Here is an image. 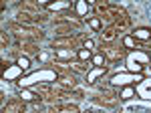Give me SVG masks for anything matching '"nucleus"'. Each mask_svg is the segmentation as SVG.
I'll return each mask as SVG.
<instances>
[{
	"label": "nucleus",
	"instance_id": "obj_1",
	"mask_svg": "<svg viewBox=\"0 0 151 113\" xmlns=\"http://www.w3.org/2000/svg\"><path fill=\"white\" fill-rule=\"evenodd\" d=\"M10 30L16 34V36L22 41V43H24V41H32V43H35L36 38H42V33H40V30H36L35 26H30V24L12 22V24H10Z\"/></svg>",
	"mask_w": 151,
	"mask_h": 113
},
{
	"label": "nucleus",
	"instance_id": "obj_2",
	"mask_svg": "<svg viewBox=\"0 0 151 113\" xmlns=\"http://www.w3.org/2000/svg\"><path fill=\"white\" fill-rule=\"evenodd\" d=\"M101 53H103V56H107L111 63H117V61H121V59L125 56V51H123V49H117V46L109 45V43L101 46Z\"/></svg>",
	"mask_w": 151,
	"mask_h": 113
},
{
	"label": "nucleus",
	"instance_id": "obj_3",
	"mask_svg": "<svg viewBox=\"0 0 151 113\" xmlns=\"http://www.w3.org/2000/svg\"><path fill=\"white\" fill-rule=\"evenodd\" d=\"M26 111V105L22 99H10L2 107V113H24Z\"/></svg>",
	"mask_w": 151,
	"mask_h": 113
},
{
	"label": "nucleus",
	"instance_id": "obj_4",
	"mask_svg": "<svg viewBox=\"0 0 151 113\" xmlns=\"http://www.w3.org/2000/svg\"><path fill=\"white\" fill-rule=\"evenodd\" d=\"M57 83H58V87H63V89H67V91L77 87V79H75L70 73H58Z\"/></svg>",
	"mask_w": 151,
	"mask_h": 113
},
{
	"label": "nucleus",
	"instance_id": "obj_5",
	"mask_svg": "<svg viewBox=\"0 0 151 113\" xmlns=\"http://www.w3.org/2000/svg\"><path fill=\"white\" fill-rule=\"evenodd\" d=\"M48 113H79V107L70 103H60V105H50Z\"/></svg>",
	"mask_w": 151,
	"mask_h": 113
},
{
	"label": "nucleus",
	"instance_id": "obj_6",
	"mask_svg": "<svg viewBox=\"0 0 151 113\" xmlns=\"http://www.w3.org/2000/svg\"><path fill=\"white\" fill-rule=\"evenodd\" d=\"M81 45V41L73 38V36H65V38H55L52 41V46L55 49H60V46H69V49H75V46Z\"/></svg>",
	"mask_w": 151,
	"mask_h": 113
},
{
	"label": "nucleus",
	"instance_id": "obj_7",
	"mask_svg": "<svg viewBox=\"0 0 151 113\" xmlns=\"http://www.w3.org/2000/svg\"><path fill=\"white\" fill-rule=\"evenodd\" d=\"M97 103H101V105H107V107H115L119 99H117L115 93H111V91H105V95H99L97 97Z\"/></svg>",
	"mask_w": 151,
	"mask_h": 113
},
{
	"label": "nucleus",
	"instance_id": "obj_8",
	"mask_svg": "<svg viewBox=\"0 0 151 113\" xmlns=\"http://www.w3.org/2000/svg\"><path fill=\"white\" fill-rule=\"evenodd\" d=\"M133 38L139 43V41H149L151 38V30L149 28H137L135 33H133Z\"/></svg>",
	"mask_w": 151,
	"mask_h": 113
},
{
	"label": "nucleus",
	"instance_id": "obj_9",
	"mask_svg": "<svg viewBox=\"0 0 151 113\" xmlns=\"http://www.w3.org/2000/svg\"><path fill=\"white\" fill-rule=\"evenodd\" d=\"M115 28H113V26H107V28H103V30H101V36H103V41H107V43H111V41H113V38H115Z\"/></svg>",
	"mask_w": 151,
	"mask_h": 113
},
{
	"label": "nucleus",
	"instance_id": "obj_10",
	"mask_svg": "<svg viewBox=\"0 0 151 113\" xmlns=\"http://www.w3.org/2000/svg\"><path fill=\"white\" fill-rule=\"evenodd\" d=\"M103 73H107V67H97V69H93L91 73H89V83H95V79L99 77V75H103Z\"/></svg>",
	"mask_w": 151,
	"mask_h": 113
},
{
	"label": "nucleus",
	"instance_id": "obj_11",
	"mask_svg": "<svg viewBox=\"0 0 151 113\" xmlns=\"http://www.w3.org/2000/svg\"><path fill=\"white\" fill-rule=\"evenodd\" d=\"M22 51L24 53H38V49H36V45L32 43V41H24L22 43Z\"/></svg>",
	"mask_w": 151,
	"mask_h": 113
},
{
	"label": "nucleus",
	"instance_id": "obj_12",
	"mask_svg": "<svg viewBox=\"0 0 151 113\" xmlns=\"http://www.w3.org/2000/svg\"><path fill=\"white\" fill-rule=\"evenodd\" d=\"M89 26H91V28H95V30H103V28H101V20H99V18H89Z\"/></svg>",
	"mask_w": 151,
	"mask_h": 113
},
{
	"label": "nucleus",
	"instance_id": "obj_13",
	"mask_svg": "<svg viewBox=\"0 0 151 113\" xmlns=\"http://www.w3.org/2000/svg\"><path fill=\"white\" fill-rule=\"evenodd\" d=\"M123 45H125V46H129V49H131V46H137V45H139V43H137V41H135L133 36H125V38H123Z\"/></svg>",
	"mask_w": 151,
	"mask_h": 113
},
{
	"label": "nucleus",
	"instance_id": "obj_14",
	"mask_svg": "<svg viewBox=\"0 0 151 113\" xmlns=\"http://www.w3.org/2000/svg\"><path fill=\"white\" fill-rule=\"evenodd\" d=\"M79 59H81V61H89V59H91V51L81 49V51H79Z\"/></svg>",
	"mask_w": 151,
	"mask_h": 113
},
{
	"label": "nucleus",
	"instance_id": "obj_15",
	"mask_svg": "<svg viewBox=\"0 0 151 113\" xmlns=\"http://www.w3.org/2000/svg\"><path fill=\"white\" fill-rule=\"evenodd\" d=\"M20 97H22V101H36V97L32 95V93H28V91H22Z\"/></svg>",
	"mask_w": 151,
	"mask_h": 113
},
{
	"label": "nucleus",
	"instance_id": "obj_16",
	"mask_svg": "<svg viewBox=\"0 0 151 113\" xmlns=\"http://www.w3.org/2000/svg\"><path fill=\"white\" fill-rule=\"evenodd\" d=\"M28 65H30V63H28L26 56H20V59H18V67L20 69H28Z\"/></svg>",
	"mask_w": 151,
	"mask_h": 113
},
{
	"label": "nucleus",
	"instance_id": "obj_17",
	"mask_svg": "<svg viewBox=\"0 0 151 113\" xmlns=\"http://www.w3.org/2000/svg\"><path fill=\"white\" fill-rule=\"evenodd\" d=\"M93 63H95V65H99V67H103L105 56H103V55H97V56H93Z\"/></svg>",
	"mask_w": 151,
	"mask_h": 113
},
{
	"label": "nucleus",
	"instance_id": "obj_18",
	"mask_svg": "<svg viewBox=\"0 0 151 113\" xmlns=\"http://www.w3.org/2000/svg\"><path fill=\"white\" fill-rule=\"evenodd\" d=\"M129 97H133V89H123V93H121V99H129Z\"/></svg>",
	"mask_w": 151,
	"mask_h": 113
},
{
	"label": "nucleus",
	"instance_id": "obj_19",
	"mask_svg": "<svg viewBox=\"0 0 151 113\" xmlns=\"http://www.w3.org/2000/svg\"><path fill=\"white\" fill-rule=\"evenodd\" d=\"M8 43H10V41H8V34H6V33H2V46H6Z\"/></svg>",
	"mask_w": 151,
	"mask_h": 113
},
{
	"label": "nucleus",
	"instance_id": "obj_20",
	"mask_svg": "<svg viewBox=\"0 0 151 113\" xmlns=\"http://www.w3.org/2000/svg\"><path fill=\"white\" fill-rule=\"evenodd\" d=\"M85 49H87V51L93 49V41H85Z\"/></svg>",
	"mask_w": 151,
	"mask_h": 113
}]
</instances>
